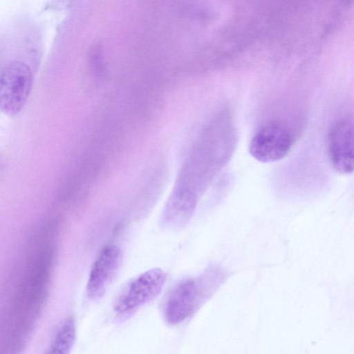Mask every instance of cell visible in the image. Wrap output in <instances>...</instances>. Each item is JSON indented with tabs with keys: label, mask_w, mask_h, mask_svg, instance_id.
<instances>
[{
	"label": "cell",
	"mask_w": 354,
	"mask_h": 354,
	"mask_svg": "<svg viewBox=\"0 0 354 354\" xmlns=\"http://www.w3.org/2000/svg\"><path fill=\"white\" fill-rule=\"evenodd\" d=\"M205 295L204 282L199 279H186L171 290L166 300L164 315L170 324L176 325L198 308Z\"/></svg>",
	"instance_id": "277c9868"
},
{
	"label": "cell",
	"mask_w": 354,
	"mask_h": 354,
	"mask_svg": "<svg viewBox=\"0 0 354 354\" xmlns=\"http://www.w3.org/2000/svg\"><path fill=\"white\" fill-rule=\"evenodd\" d=\"M328 155L333 169L340 174L353 171V122L344 117L335 122L327 138Z\"/></svg>",
	"instance_id": "5b68a950"
},
{
	"label": "cell",
	"mask_w": 354,
	"mask_h": 354,
	"mask_svg": "<svg viewBox=\"0 0 354 354\" xmlns=\"http://www.w3.org/2000/svg\"><path fill=\"white\" fill-rule=\"evenodd\" d=\"M32 86V75L24 62L8 64L0 73V109L16 115L25 106Z\"/></svg>",
	"instance_id": "7a4b0ae2"
},
{
	"label": "cell",
	"mask_w": 354,
	"mask_h": 354,
	"mask_svg": "<svg viewBox=\"0 0 354 354\" xmlns=\"http://www.w3.org/2000/svg\"><path fill=\"white\" fill-rule=\"evenodd\" d=\"M196 207L195 195L187 188L176 189L169 197L162 214V224L169 228L185 225Z\"/></svg>",
	"instance_id": "52a82bcc"
},
{
	"label": "cell",
	"mask_w": 354,
	"mask_h": 354,
	"mask_svg": "<svg viewBox=\"0 0 354 354\" xmlns=\"http://www.w3.org/2000/svg\"><path fill=\"white\" fill-rule=\"evenodd\" d=\"M294 143L292 131L284 122L272 120L263 124L252 136L249 151L261 162H271L286 157Z\"/></svg>",
	"instance_id": "6da1fadb"
},
{
	"label": "cell",
	"mask_w": 354,
	"mask_h": 354,
	"mask_svg": "<svg viewBox=\"0 0 354 354\" xmlns=\"http://www.w3.org/2000/svg\"><path fill=\"white\" fill-rule=\"evenodd\" d=\"M167 274L160 268L150 269L133 279L117 299L114 309L118 313L133 310L158 296L161 292Z\"/></svg>",
	"instance_id": "3957f363"
},
{
	"label": "cell",
	"mask_w": 354,
	"mask_h": 354,
	"mask_svg": "<svg viewBox=\"0 0 354 354\" xmlns=\"http://www.w3.org/2000/svg\"><path fill=\"white\" fill-rule=\"evenodd\" d=\"M75 337V322L73 317H69L59 330L46 354H69Z\"/></svg>",
	"instance_id": "ba28073f"
},
{
	"label": "cell",
	"mask_w": 354,
	"mask_h": 354,
	"mask_svg": "<svg viewBox=\"0 0 354 354\" xmlns=\"http://www.w3.org/2000/svg\"><path fill=\"white\" fill-rule=\"evenodd\" d=\"M122 261L121 250L115 245L104 247L94 261L88 276L86 294L91 299L101 297L117 274Z\"/></svg>",
	"instance_id": "8992f818"
}]
</instances>
